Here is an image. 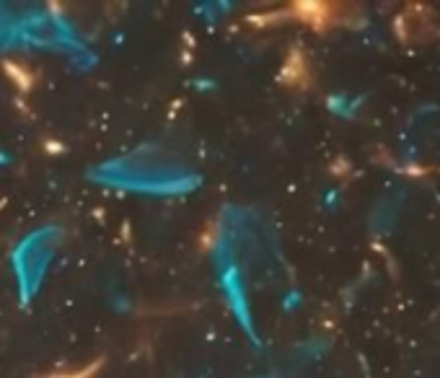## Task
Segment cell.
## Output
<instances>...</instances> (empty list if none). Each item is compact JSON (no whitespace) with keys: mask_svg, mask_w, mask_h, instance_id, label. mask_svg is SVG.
<instances>
[{"mask_svg":"<svg viewBox=\"0 0 440 378\" xmlns=\"http://www.w3.org/2000/svg\"><path fill=\"white\" fill-rule=\"evenodd\" d=\"M96 371V365H91L88 371H81V373H70V376H52V378H88L91 373Z\"/></svg>","mask_w":440,"mask_h":378,"instance_id":"obj_1","label":"cell"}]
</instances>
